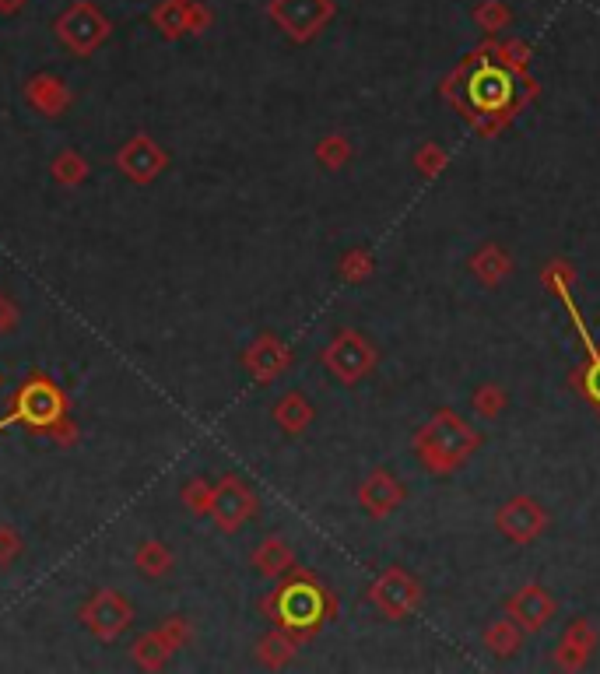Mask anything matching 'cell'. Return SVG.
Masks as SVG:
<instances>
[{
  "label": "cell",
  "mask_w": 600,
  "mask_h": 674,
  "mask_svg": "<svg viewBox=\"0 0 600 674\" xmlns=\"http://www.w3.org/2000/svg\"><path fill=\"white\" fill-rule=\"evenodd\" d=\"M485 443L478 429L471 422H464V415H457L453 408H443L415 432V453L422 460V467L429 474H446L460 471L471 460V453Z\"/></svg>",
  "instance_id": "obj_1"
},
{
  "label": "cell",
  "mask_w": 600,
  "mask_h": 674,
  "mask_svg": "<svg viewBox=\"0 0 600 674\" xmlns=\"http://www.w3.org/2000/svg\"><path fill=\"white\" fill-rule=\"evenodd\" d=\"M267 611L274 615V622L285 632H292L295 639H306L334 615V601L330 594L313 580L309 573H295L281 583V590L274 594V601L267 604Z\"/></svg>",
  "instance_id": "obj_2"
},
{
  "label": "cell",
  "mask_w": 600,
  "mask_h": 674,
  "mask_svg": "<svg viewBox=\"0 0 600 674\" xmlns=\"http://www.w3.org/2000/svg\"><path fill=\"white\" fill-rule=\"evenodd\" d=\"M67 418V397L46 373H36L22 383L15 397V408L0 418V432L11 425H25L32 432H50Z\"/></svg>",
  "instance_id": "obj_3"
},
{
  "label": "cell",
  "mask_w": 600,
  "mask_h": 674,
  "mask_svg": "<svg viewBox=\"0 0 600 674\" xmlns=\"http://www.w3.org/2000/svg\"><path fill=\"white\" fill-rule=\"evenodd\" d=\"M320 362L327 366V373L334 376L337 383L355 387V383H362L365 376L376 369L379 352L362 330L344 327V330H337L334 341L320 352Z\"/></svg>",
  "instance_id": "obj_4"
},
{
  "label": "cell",
  "mask_w": 600,
  "mask_h": 674,
  "mask_svg": "<svg viewBox=\"0 0 600 674\" xmlns=\"http://www.w3.org/2000/svg\"><path fill=\"white\" fill-rule=\"evenodd\" d=\"M53 32H57V39L74 53V57H92V53L109 39L113 25L106 22V15L95 8L92 0H74L71 8L53 22Z\"/></svg>",
  "instance_id": "obj_5"
},
{
  "label": "cell",
  "mask_w": 600,
  "mask_h": 674,
  "mask_svg": "<svg viewBox=\"0 0 600 674\" xmlns=\"http://www.w3.org/2000/svg\"><path fill=\"white\" fill-rule=\"evenodd\" d=\"M267 15L292 43H309L334 22L337 4L334 0H271Z\"/></svg>",
  "instance_id": "obj_6"
},
{
  "label": "cell",
  "mask_w": 600,
  "mask_h": 674,
  "mask_svg": "<svg viewBox=\"0 0 600 674\" xmlns=\"http://www.w3.org/2000/svg\"><path fill=\"white\" fill-rule=\"evenodd\" d=\"M422 583L418 576H411L404 566H390L372 580L369 587V601L376 604V611L390 622H400V618L415 615L422 608Z\"/></svg>",
  "instance_id": "obj_7"
},
{
  "label": "cell",
  "mask_w": 600,
  "mask_h": 674,
  "mask_svg": "<svg viewBox=\"0 0 600 674\" xmlns=\"http://www.w3.org/2000/svg\"><path fill=\"white\" fill-rule=\"evenodd\" d=\"M78 618L99 643H116L134 622V608H130V601L120 590H95Z\"/></svg>",
  "instance_id": "obj_8"
},
{
  "label": "cell",
  "mask_w": 600,
  "mask_h": 674,
  "mask_svg": "<svg viewBox=\"0 0 600 674\" xmlns=\"http://www.w3.org/2000/svg\"><path fill=\"white\" fill-rule=\"evenodd\" d=\"M551 517L534 495H513L495 510V531L513 545H534L548 531Z\"/></svg>",
  "instance_id": "obj_9"
},
{
  "label": "cell",
  "mask_w": 600,
  "mask_h": 674,
  "mask_svg": "<svg viewBox=\"0 0 600 674\" xmlns=\"http://www.w3.org/2000/svg\"><path fill=\"white\" fill-rule=\"evenodd\" d=\"M257 492L246 485L243 478H225L211 488V506H208V517L218 524V531H239L246 520L257 517Z\"/></svg>",
  "instance_id": "obj_10"
},
{
  "label": "cell",
  "mask_w": 600,
  "mask_h": 674,
  "mask_svg": "<svg viewBox=\"0 0 600 674\" xmlns=\"http://www.w3.org/2000/svg\"><path fill=\"white\" fill-rule=\"evenodd\" d=\"M467 99L481 116H502L509 113L516 99L513 78L502 64H481L478 71L467 78Z\"/></svg>",
  "instance_id": "obj_11"
},
{
  "label": "cell",
  "mask_w": 600,
  "mask_h": 674,
  "mask_svg": "<svg viewBox=\"0 0 600 674\" xmlns=\"http://www.w3.org/2000/svg\"><path fill=\"white\" fill-rule=\"evenodd\" d=\"M506 615L513 618L523 632H541L544 625L558 615V601L548 587H541V583H527V587H520L516 594H509Z\"/></svg>",
  "instance_id": "obj_12"
},
{
  "label": "cell",
  "mask_w": 600,
  "mask_h": 674,
  "mask_svg": "<svg viewBox=\"0 0 600 674\" xmlns=\"http://www.w3.org/2000/svg\"><path fill=\"white\" fill-rule=\"evenodd\" d=\"M116 165H120V173L127 176L130 183H141V187H144V183H155L158 176L165 173L169 155H165V151L158 148V144L151 141L148 134H137V137H130V141L120 148Z\"/></svg>",
  "instance_id": "obj_13"
},
{
  "label": "cell",
  "mask_w": 600,
  "mask_h": 674,
  "mask_svg": "<svg viewBox=\"0 0 600 674\" xmlns=\"http://www.w3.org/2000/svg\"><path fill=\"white\" fill-rule=\"evenodd\" d=\"M186 639H190L186 618H165L155 632H148V636H141L134 643V664L148 667V671H158Z\"/></svg>",
  "instance_id": "obj_14"
},
{
  "label": "cell",
  "mask_w": 600,
  "mask_h": 674,
  "mask_svg": "<svg viewBox=\"0 0 600 674\" xmlns=\"http://www.w3.org/2000/svg\"><path fill=\"white\" fill-rule=\"evenodd\" d=\"M243 366L257 383H274L281 373H288V366H292V348H288L281 337L260 334L257 341L246 348Z\"/></svg>",
  "instance_id": "obj_15"
},
{
  "label": "cell",
  "mask_w": 600,
  "mask_h": 674,
  "mask_svg": "<svg viewBox=\"0 0 600 674\" xmlns=\"http://www.w3.org/2000/svg\"><path fill=\"white\" fill-rule=\"evenodd\" d=\"M404 499H408V492H404L397 474L386 471V467H376V471L358 485V506H362L369 517H390Z\"/></svg>",
  "instance_id": "obj_16"
},
{
  "label": "cell",
  "mask_w": 600,
  "mask_h": 674,
  "mask_svg": "<svg viewBox=\"0 0 600 674\" xmlns=\"http://www.w3.org/2000/svg\"><path fill=\"white\" fill-rule=\"evenodd\" d=\"M25 102L46 120H57V116H64L71 109L74 95L67 88V81L57 78V74H36V78L25 81Z\"/></svg>",
  "instance_id": "obj_17"
},
{
  "label": "cell",
  "mask_w": 600,
  "mask_h": 674,
  "mask_svg": "<svg viewBox=\"0 0 600 674\" xmlns=\"http://www.w3.org/2000/svg\"><path fill=\"white\" fill-rule=\"evenodd\" d=\"M593 650H597V632H593L590 618H572L555 646V664L565 671H579V667H586Z\"/></svg>",
  "instance_id": "obj_18"
},
{
  "label": "cell",
  "mask_w": 600,
  "mask_h": 674,
  "mask_svg": "<svg viewBox=\"0 0 600 674\" xmlns=\"http://www.w3.org/2000/svg\"><path fill=\"white\" fill-rule=\"evenodd\" d=\"M509 271H513V260H509V253L502 250L499 243L481 246V250L471 257V274L481 281V285H488V288L499 285V281L506 278Z\"/></svg>",
  "instance_id": "obj_19"
},
{
  "label": "cell",
  "mask_w": 600,
  "mask_h": 674,
  "mask_svg": "<svg viewBox=\"0 0 600 674\" xmlns=\"http://www.w3.org/2000/svg\"><path fill=\"white\" fill-rule=\"evenodd\" d=\"M274 422H278L281 432H288V436H299V432H306L309 422H313V404L306 401V394L292 390V394H285L274 404Z\"/></svg>",
  "instance_id": "obj_20"
},
{
  "label": "cell",
  "mask_w": 600,
  "mask_h": 674,
  "mask_svg": "<svg viewBox=\"0 0 600 674\" xmlns=\"http://www.w3.org/2000/svg\"><path fill=\"white\" fill-rule=\"evenodd\" d=\"M253 566H257V573L267 576V580H278V576H285L288 569L295 566V555L292 548H288V541L267 538L260 541V548L253 552Z\"/></svg>",
  "instance_id": "obj_21"
},
{
  "label": "cell",
  "mask_w": 600,
  "mask_h": 674,
  "mask_svg": "<svg viewBox=\"0 0 600 674\" xmlns=\"http://www.w3.org/2000/svg\"><path fill=\"white\" fill-rule=\"evenodd\" d=\"M134 562H137V573H141L144 580H162V576L172 573V552L155 538H148L144 545H137Z\"/></svg>",
  "instance_id": "obj_22"
},
{
  "label": "cell",
  "mask_w": 600,
  "mask_h": 674,
  "mask_svg": "<svg viewBox=\"0 0 600 674\" xmlns=\"http://www.w3.org/2000/svg\"><path fill=\"white\" fill-rule=\"evenodd\" d=\"M523 643V629L513 622V618H502V622H492L485 632V646L495 653V657H513Z\"/></svg>",
  "instance_id": "obj_23"
},
{
  "label": "cell",
  "mask_w": 600,
  "mask_h": 674,
  "mask_svg": "<svg viewBox=\"0 0 600 674\" xmlns=\"http://www.w3.org/2000/svg\"><path fill=\"white\" fill-rule=\"evenodd\" d=\"M151 25H155L165 39L190 36V32H186V4H179V0H162V4L151 11Z\"/></svg>",
  "instance_id": "obj_24"
},
{
  "label": "cell",
  "mask_w": 600,
  "mask_h": 674,
  "mask_svg": "<svg viewBox=\"0 0 600 674\" xmlns=\"http://www.w3.org/2000/svg\"><path fill=\"white\" fill-rule=\"evenodd\" d=\"M295 643H299V639H295L292 632H285V629L271 632V636H267L264 643H260V660H264L267 667L288 664V660L295 657Z\"/></svg>",
  "instance_id": "obj_25"
},
{
  "label": "cell",
  "mask_w": 600,
  "mask_h": 674,
  "mask_svg": "<svg viewBox=\"0 0 600 674\" xmlns=\"http://www.w3.org/2000/svg\"><path fill=\"white\" fill-rule=\"evenodd\" d=\"M53 180L64 183V187H78V183H85L88 176V162L78 155V151H60L57 158H53Z\"/></svg>",
  "instance_id": "obj_26"
},
{
  "label": "cell",
  "mask_w": 600,
  "mask_h": 674,
  "mask_svg": "<svg viewBox=\"0 0 600 674\" xmlns=\"http://www.w3.org/2000/svg\"><path fill=\"white\" fill-rule=\"evenodd\" d=\"M506 404H509L506 390L495 387V383H485V387H478V390H474V397H471V408L478 411L481 422H492V418H499L502 411H506Z\"/></svg>",
  "instance_id": "obj_27"
},
{
  "label": "cell",
  "mask_w": 600,
  "mask_h": 674,
  "mask_svg": "<svg viewBox=\"0 0 600 674\" xmlns=\"http://www.w3.org/2000/svg\"><path fill=\"white\" fill-rule=\"evenodd\" d=\"M351 158V141L344 134H327L320 144H316V162L323 169H344Z\"/></svg>",
  "instance_id": "obj_28"
},
{
  "label": "cell",
  "mask_w": 600,
  "mask_h": 674,
  "mask_svg": "<svg viewBox=\"0 0 600 674\" xmlns=\"http://www.w3.org/2000/svg\"><path fill=\"white\" fill-rule=\"evenodd\" d=\"M337 274H341L344 281H351V285L365 281L372 274V253L369 250H348L341 257V264H337Z\"/></svg>",
  "instance_id": "obj_29"
},
{
  "label": "cell",
  "mask_w": 600,
  "mask_h": 674,
  "mask_svg": "<svg viewBox=\"0 0 600 674\" xmlns=\"http://www.w3.org/2000/svg\"><path fill=\"white\" fill-rule=\"evenodd\" d=\"M495 60H502V67L513 74H527L530 46L523 39H506L502 46H495Z\"/></svg>",
  "instance_id": "obj_30"
},
{
  "label": "cell",
  "mask_w": 600,
  "mask_h": 674,
  "mask_svg": "<svg viewBox=\"0 0 600 674\" xmlns=\"http://www.w3.org/2000/svg\"><path fill=\"white\" fill-rule=\"evenodd\" d=\"M576 383H579V390L590 397V404L600 408V348L597 345H590V362L583 366V373H579Z\"/></svg>",
  "instance_id": "obj_31"
},
{
  "label": "cell",
  "mask_w": 600,
  "mask_h": 674,
  "mask_svg": "<svg viewBox=\"0 0 600 674\" xmlns=\"http://www.w3.org/2000/svg\"><path fill=\"white\" fill-rule=\"evenodd\" d=\"M211 488H215V485H208L204 478H193V481H186V485H183L179 499H183V506L190 513H208V506H211Z\"/></svg>",
  "instance_id": "obj_32"
},
{
  "label": "cell",
  "mask_w": 600,
  "mask_h": 674,
  "mask_svg": "<svg viewBox=\"0 0 600 674\" xmlns=\"http://www.w3.org/2000/svg\"><path fill=\"white\" fill-rule=\"evenodd\" d=\"M446 162H450V155H446L436 141H425L415 155V165H418V173L422 176H439L446 169Z\"/></svg>",
  "instance_id": "obj_33"
},
{
  "label": "cell",
  "mask_w": 600,
  "mask_h": 674,
  "mask_svg": "<svg viewBox=\"0 0 600 674\" xmlns=\"http://www.w3.org/2000/svg\"><path fill=\"white\" fill-rule=\"evenodd\" d=\"M474 22H478L485 32H502L509 25L506 4H499V0H485V4H478V11H474Z\"/></svg>",
  "instance_id": "obj_34"
},
{
  "label": "cell",
  "mask_w": 600,
  "mask_h": 674,
  "mask_svg": "<svg viewBox=\"0 0 600 674\" xmlns=\"http://www.w3.org/2000/svg\"><path fill=\"white\" fill-rule=\"evenodd\" d=\"M572 278H576V274H572V267L569 264H562V260H555V264H548L541 271V281H544V288H548V292H555V295H569V285H572Z\"/></svg>",
  "instance_id": "obj_35"
},
{
  "label": "cell",
  "mask_w": 600,
  "mask_h": 674,
  "mask_svg": "<svg viewBox=\"0 0 600 674\" xmlns=\"http://www.w3.org/2000/svg\"><path fill=\"white\" fill-rule=\"evenodd\" d=\"M18 323H22V309L11 299L8 292H0V334H15Z\"/></svg>",
  "instance_id": "obj_36"
},
{
  "label": "cell",
  "mask_w": 600,
  "mask_h": 674,
  "mask_svg": "<svg viewBox=\"0 0 600 674\" xmlns=\"http://www.w3.org/2000/svg\"><path fill=\"white\" fill-rule=\"evenodd\" d=\"M22 555V538L11 527H0V566H11V562Z\"/></svg>",
  "instance_id": "obj_37"
},
{
  "label": "cell",
  "mask_w": 600,
  "mask_h": 674,
  "mask_svg": "<svg viewBox=\"0 0 600 674\" xmlns=\"http://www.w3.org/2000/svg\"><path fill=\"white\" fill-rule=\"evenodd\" d=\"M211 29V11L204 8V4H186V32L190 36H197V32H208Z\"/></svg>",
  "instance_id": "obj_38"
},
{
  "label": "cell",
  "mask_w": 600,
  "mask_h": 674,
  "mask_svg": "<svg viewBox=\"0 0 600 674\" xmlns=\"http://www.w3.org/2000/svg\"><path fill=\"white\" fill-rule=\"evenodd\" d=\"M25 4H29V0H0V15H4V18L18 15V11H22Z\"/></svg>",
  "instance_id": "obj_39"
},
{
  "label": "cell",
  "mask_w": 600,
  "mask_h": 674,
  "mask_svg": "<svg viewBox=\"0 0 600 674\" xmlns=\"http://www.w3.org/2000/svg\"><path fill=\"white\" fill-rule=\"evenodd\" d=\"M179 4H193V0H179Z\"/></svg>",
  "instance_id": "obj_40"
},
{
  "label": "cell",
  "mask_w": 600,
  "mask_h": 674,
  "mask_svg": "<svg viewBox=\"0 0 600 674\" xmlns=\"http://www.w3.org/2000/svg\"><path fill=\"white\" fill-rule=\"evenodd\" d=\"M0 387H4V376H0Z\"/></svg>",
  "instance_id": "obj_41"
}]
</instances>
